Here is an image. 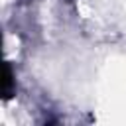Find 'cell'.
I'll return each instance as SVG.
<instances>
[{"instance_id":"obj_1","label":"cell","mask_w":126,"mask_h":126,"mask_svg":"<svg viewBox=\"0 0 126 126\" xmlns=\"http://www.w3.org/2000/svg\"><path fill=\"white\" fill-rule=\"evenodd\" d=\"M14 93V73H12V65L6 63L4 65V75H2V96L4 100H8Z\"/></svg>"}]
</instances>
